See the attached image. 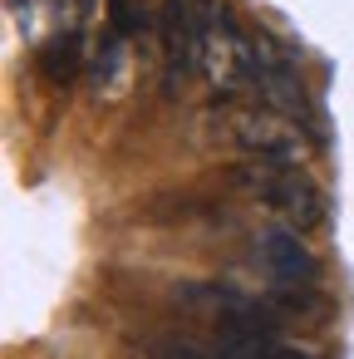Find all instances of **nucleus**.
<instances>
[{
  "label": "nucleus",
  "instance_id": "obj_1",
  "mask_svg": "<svg viewBox=\"0 0 354 359\" xmlns=\"http://www.w3.org/2000/svg\"><path fill=\"white\" fill-rule=\"evenodd\" d=\"M202 74L212 79V89L222 99H241L256 94V35H246L236 25V15L212 0L207 11V35H202Z\"/></svg>",
  "mask_w": 354,
  "mask_h": 359
},
{
  "label": "nucleus",
  "instance_id": "obj_2",
  "mask_svg": "<svg viewBox=\"0 0 354 359\" xmlns=\"http://www.w3.org/2000/svg\"><path fill=\"white\" fill-rule=\"evenodd\" d=\"M236 177H241V187H246L251 197H261L271 212H280V217H285L290 226H300V231L325 217L320 187H315L295 163H285V158H256V163L241 168Z\"/></svg>",
  "mask_w": 354,
  "mask_h": 359
},
{
  "label": "nucleus",
  "instance_id": "obj_6",
  "mask_svg": "<svg viewBox=\"0 0 354 359\" xmlns=\"http://www.w3.org/2000/svg\"><path fill=\"white\" fill-rule=\"evenodd\" d=\"M261 261L271 271V285H315L320 280L315 256L305 251L300 231H290V226H266L261 231Z\"/></svg>",
  "mask_w": 354,
  "mask_h": 359
},
{
  "label": "nucleus",
  "instance_id": "obj_9",
  "mask_svg": "<svg viewBox=\"0 0 354 359\" xmlns=\"http://www.w3.org/2000/svg\"><path fill=\"white\" fill-rule=\"evenodd\" d=\"M11 11H25V0H11Z\"/></svg>",
  "mask_w": 354,
  "mask_h": 359
},
{
  "label": "nucleus",
  "instance_id": "obj_7",
  "mask_svg": "<svg viewBox=\"0 0 354 359\" xmlns=\"http://www.w3.org/2000/svg\"><path fill=\"white\" fill-rule=\"evenodd\" d=\"M40 69H45L50 84H74L79 69H84V45H79V35H74V30L55 35V40L45 45V55H40Z\"/></svg>",
  "mask_w": 354,
  "mask_h": 359
},
{
  "label": "nucleus",
  "instance_id": "obj_5",
  "mask_svg": "<svg viewBox=\"0 0 354 359\" xmlns=\"http://www.w3.org/2000/svg\"><path fill=\"white\" fill-rule=\"evenodd\" d=\"M256 94H261V104H271V109H280L285 118H295V123H310V99H305V84H300V74H295V65L266 40V35H256Z\"/></svg>",
  "mask_w": 354,
  "mask_h": 359
},
{
  "label": "nucleus",
  "instance_id": "obj_8",
  "mask_svg": "<svg viewBox=\"0 0 354 359\" xmlns=\"http://www.w3.org/2000/svg\"><path fill=\"white\" fill-rule=\"evenodd\" d=\"M109 15H114V35H133L148 25V6L143 0H109Z\"/></svg>",
  "mask_w": 354,
  "mask_h": 359
},
{
  "label": "nucleus",
  "instance_id": "obj_4",
  "mask_svg": "<svg viewBox=\"0 0 354 359\" xmlns=\"http://www.w3.org/2000/svg\"><path fill=\"white\" fill-rule=\"evenodd\" d=\"M226 128H231L236 148H246L251 158H285V163L300 158V133H295L300 123L285 118V114L271 109V104H261V109L231 104V109H226Z\"/></svg>",
  "mask_w": 354,
  "mask_h": 359
},
{
  "label": "nucleus",
  "instance_id": "obj_3",
  "mask_svg": "<svg viewBox=\"0 0 354 359\" xmlns=\"http://www.w3.org/2000/svg\"><path fill=\"white\" fill-rule=\"evenodd\" d=\"M207 11L212 0H163V55H168V84H187L202 69V35H207Z\"/></svg>",
  "mask_w": 354,
  "mask_h": 359
}]
</instances>
